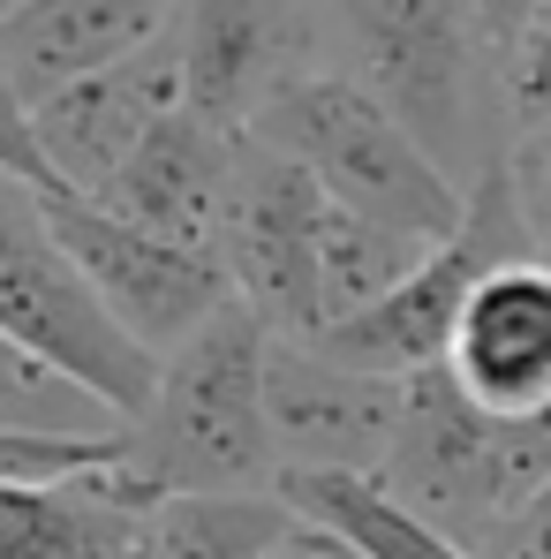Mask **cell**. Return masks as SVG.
<instances>
[{
    "label": "cell",
    "mask_w": 551,
    "mask_h": 559,
    "mask_svg": "<svg viewBox=\"0 0 551 559\" xmlns=\"http://www.w3.org/2000/svg\"><path fill=\"white\" fill-rule=\"evenodd\" d=\"M273 325L235 295L159 364L152 401L121 424V476L159 499H257L279 491V439L265 408Z\"/></svg>",
    "instance_id": "1"
},
{
    "label": "cell",
    "mask_w": 551,
    "mask_h": 559,
    "mask_svg": "<svg viewBox=\"0 0 551 559\" xmlns=\"http://www.w3.org/2000/svg\"><path fill=\"white\" fill-rule=\"evenodd\" d=\"M318 31L340 46V76L385 98L454 182L499 159L483 152V84L499 53L476 0H318Z\"/></svg>",
    "instance_id": "2"
},
{
    "label": "cell",
    "mask_w": 551,
    "mask_h": 559,
    "mask_svg": "<svg viewBox=\"0 0 551 559\" xmlns=\"http://www.w3.org/2000/svg\"><path fill=\"white\" fill-rule=\"evenodd\" d=\"M250 136H265L273 152L302 159L333 204L370 212V219H385V227H400L416 242H446L468 219V182H454L431 159V144L370 84L340 76V69H310L302 84H287L257 114Z\"/></svg>",
    "instance_id": "3"
},
{
    "label": "cell",
    "mask_w": 551,
    "mask_h": 559,
    "mask_svg": "<svg viewBox=\"0 0 551 559\" xmlns=\"http://www.w3.org/2000/svg\"><path fill=\"white\" fill-rule=\"evenodd\" d=\"M0 333L38 348L46 364L84 378L98 401L129 424L152 385H159V356L136 348L113 310L92 295V280L69 265V250L46 227V197L0 175Z\"/></svg>",
    "instance_id": "4"
},
{
    "label": "cell",
    "mask_w": 551,
    "mask_h": 559,
    "mask_svg": "<svg viewBox=\"0 0 551 559\" xmlns=\"http://www.w3.org/2000/svg\"><path fill=\"white\" fill-rule=\"evenodd\" d=\"M506 258H529V227H522V204H514V175L506 159H491L476 182H468V219H460L446 242L423 250V265L400 280L385 302H370L356 318L310 333L325 356L356 364L378 378H423L454 356L460 310L468 295L483 287V273H499Z\"/></svg>",
    "instance_id": "5"
},
{
    "label": "cell",
    "mask_w": 551,
    "mask_h": 559,
    "mask_svg": "<svg viewBox=\"0 0 551 559\" xmlns=\"http://www.w3.org/2000/svg\"><path fill=\"white\" fill-rule=\"evenodd\" d=\"M46 227L69 250V265L92 280V295L113 310V325L136 348H152L159 364L182 348L204 318H219L235 302V280H227V258L219 250L167 242V235L106 212L84 189H53L46 197Z\"/></svg>",
    "instance_id": "6"
},
{
    "label": "cell",
    "mask_w": 551,
    "mask_h": 559,
    "mask_svg": "<svg viewBox=\"0 0 551 559\" xmlns=\"http://www.w3.org/2000/svg\"><path fill=\"white\" fill-rule=\"evenodd\" d=\"M325 212H333V197L302 159L273 152L265 136H242L219 258H227L235 295L287 341L318 333V235H325Z\"/></svg>",
    "instance_id": "7"
},
{
    "label": "cell",
    "mask_w": 551,
    "mask_h": 559,
    "mask_svg": "<svg viewBox=\"0 0 551 559\" xmlns=\"http://www.w3.org/2000/svg\"><path fill=\"white\" fill-rule=\"evenodd\" d=\"M318 0H182V106L250 136L287 84L318 69Z\"/></svg>",
    "instance_id": "8"
},
{
    "label": "cell",
    "mask_w": 551,
    "mask_h": 559,
    "mask_svg": "<svg viewBox=\"0 0 551 559\" xmlns=\"http://www.w3.org/2000/svg\"><path fill=\"white\" fill-rule=\"evenodd\" d=\"M265 408H273V439L287 468H385L400 416H408V378L356 371L325 356L318 341L273 333Z\"/></svg>",
    "instance_id": "9"
},
{
    "label": "cell",
    "mask_w": 551,
    "mask_h": 559,
    "mask_svg": "<svg viewBox=\"0 0 551 559\" xmlns=\"http://www.w3.org/2000/svg\"><path fill=\"white\" fill-rule=\"evenodd\" d=\"M182 106V46L159 38L113 69H92L76 84L38 98V136H46V159L61 189H106V175Z\"/></svg>",
    "instance_id": "10"
},
{
    "label": "cell",
    "mask_w": 551,
    "mask_h": 559,
    "mask_svg": "<svg viewBox=\"0 0 551 559\" xmlns=\"http://www.w3.org/2000/svg\"><path fill=\"white\" fill-rule=\"evenodd\" d=\"M235 167H242V136L204 121L196 106H175L113 175L106 189H92L106 212L189 242V250H219V227H227V197H235Z\"/></svg>",
    "instance_id": "11"
},
{
    "label": "cell",
    "mask_w": 551,
    "mask_h": 559,
    "mask_svg": "<svg viewBox=\"0 0 551 559\" xmlns=\"http://www.w3.org/2000/svg\"><path fill=\"white\" fill-rule=\"evenodd\" d=\"M454 385L491 416H551V265L506 258L468 295L446 356Z\"/></svg>",
    "instance_id": "12"
},
{
    "label": "cell",
    "mask_w": 551,
    "mask_h": 559,
    "mask_svg": "<svg viewBox=\"0 0 551 559\" xmlns=\"http://www.w3.org/2000/svg\"><path fill=\"white\" fill-rule=\"evenodd\" d=\"M159 507L121 476L0 484V559H152Z\"/></svg>",
    "instance_id": "13"
},
{
    "label": "cell",
    "mask_w": 551,
    "mask_h": 559,
    "mask_svg": "<svg viewBox=\"0 0 551 559\" xmlns=\"http://www.w3.org/2000/svg\"><path fill=\"white\" fill-rule=\"evenodd\" d=\"M182 23V0H31L0 23V46H8V69L15 84L31 92V106L92 69H113L159 38H175Z\"/></svg>",
    "instance_id": "14"
},
{
    "label": "cell",
    "mask_w": 551,
    "mask_h": 559,
    "mask_svg": "<svg viewBox=\"0 0 551 559\" xmlns=\"http://www.w3.org/2000/svg\"><path fill=\"white\" fill-rule=\"evenodd\" d=\"M279 499L310 530H325L348 559H476L460 537L423 522L378 468H287Z\"/></svg>",
    "instance_id": "15"
},
{
    "label": "cell",
    "mask_w": 551,
    "mask_h": 559,
    "mask_svg": "<svg viewBox=\"0 0 551 559\" xmlns=\"http://www.w3.org/2000/svg\"><path fill=\"white\" fill-rule=\"evenodd\" d=\"M287 552L348 559L279 491H257V499H159L152 559H287Z\"/></svg>",
    "instance_id": "16"
},
{
    "label": "cell",
    "mask_w": 551,
    "mask_h": 559,
    "mask_svg": "<svg viewBox=\"0 0 551 559\" xmlns=\"http://www.w3.org/2000/svg\"><path fill=\"white\" fill-rule=\"evenodd\" d=\"M423 250L431 242H416V235H400V227H385L370 212L333 204L325 235H318V333L340 325V318H356V310H370V302H385L400 280L423 265Z\"/></svg>",
    "instance_id": "17"
},
{
    "label": "cell",
    "mask_w": 551,
    "mask_h": 559,
    "mask_svg": "<svg viewBox=\"0 0 551 559\" xmlns=\"http://www.w3.org/2000/svg\"><path fill=\"white\" fill-rule=\"evenodd\" d=\"M0 431H46V439H106L121 416L98 401L84 378L46 364L38 348L0 333Z\"/></svg>",
    "instance_id": "18"
},
{
    "label": "cell",
    "mask_w": 551,
    "mask_h": 559,
    "mask_svg": "<svg viewBox=\"0 0 551 559\" xmlns=\"http://www.w3.org/2000/svg\"><path fill=\"white\" fill-rule=\"evenodd\" d=\"M0 175L38 189V197L61 189L53 159H46V136H38V106H31V92H23L15 69H8V46H0Z\"/></svg>",
    "instance_id": "19"
},
{
    "label": "cell",
    "mask_w": 551,
    "mask_h": 559,
    "mask_svg": "<svg viewBox=\"0 0 551 559\" xmlns=\"http://www.w3.org/2000/svg\"><path fill=\"white\" fill-rule=\"evenodd\" d=\"M499 92H506V114H514L522 136L529 129H551V0L529 15L522 46L499 61Z\"/></svg>",
    "instance_id": "20"
},
{
    "label": "cell",
    "mask_w": 551,
    "mask_h": 559,
    "mask_svg": "<svg viewBox=\"0 0 551 559\" xmlns=\"http://www.w3.org/2000/svg\"><path fill=\"white\" fill-rule=\"evenodd\" d=\"M506 175H514V204H522V227H529V258L551 265V129H529L506 152Z\"/></svg>",
    "instance_id": "21"
},
{
    "label": "cell",
    "mask_w": 551,
    "mask_h": 559,
    "mask_svg": "<svg viewBox=\"0 0 551 559\" xmlns=\"http://www.w3.org/2000/svg\"><path fill=\"white\" fill-rule=\"evenodd\" d=\"M483 559H551V484H537V491L491 530Z\"/></svg>",
    "instance_id": "22"
},
{
    "label": "cell",
    "mask_w": 551,
    "mask_h": 559,
    "mask_svg": "<svg viewBox=\"0 0 551 559\" xmlns=\"http://www.w3.org/2000/svg\"><path fill=\"white\" fill-rule=\"evenodd\" d=\"M537 8H544V0H476L483 38H491V53H499V61L522 46V31H529V15H537Z\"/></svg>",
    "instance_id": "23"
},
{
    "label": "cell",
    "mask_w": 551,
    "mask_h": 559,
    "mask_svg": "<svg viewBox=\"0 0 551 559\" xmlns=\"http://www.w3.org/2000/svg\"><path fill=\"white\" fill-rule=\"evenodd\" d=\"M15 8H31V0H0V23H8V15H15Z\"/></svg>",
    "instance_id": "24"
}]
</instances>
